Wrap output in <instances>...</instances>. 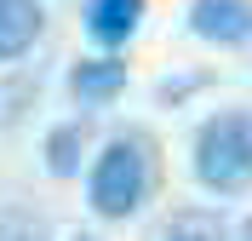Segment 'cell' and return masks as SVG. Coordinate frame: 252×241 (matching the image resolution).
<instances>
[{
	"label": "cell",
	"mask_w": 252,
	"mask_h": 241,
	"mask_svg": "<svg viewBox=\"0 0 252 241\" xmlns=\"http://www.w3.org/2000/svg\"><path fill=\"white\" fill-rule=\"evenodd\" d=\"M195 178L206 190H247L252 184V115L223 109L195 132Z\"/></svg>",
	"instance_id": "6da1fadb"
},
{
	"label": "cell",
	"mask_w": 252,
	"mask_h": 241,
	"mask_svg": "<svg viewBox=\"0 0 252 241\" xmlns=\"http://www.w3.org/2000/svg\"><path fill=\"white\" fill-rule=\"evenodd\" d=\"M149 144L143 138H109L103 155L92 167V212L97 218H126V212L143 207V195H149Z\"/></svg>",
	"instance_id": "7a4b0ae2"
},
{
	"label": "cell",
	"mask_w": 252,
	"mask_h": 241,
	"mask_svg": "<svg viewBox=\"0 0 252 241\" xmlns=\"http://www.w3.org/2000/svg\"><path fill=\"white\" fill-rule=\"evenodd\" d=\"M189 29L201 40H218V46H235L252 34V0H195L189 6Z\"/></svg>",
	"instance_id": "3957f363"
},
{
	"label": "cell",
	"mask_w": 252,
	"mask_h": 241,
	"mask_svg": "<svg viewBox=\"0 0 252 241\" xmlns=\"http://www.w3.org/2000/svg\"><path fill=\"white\" fill-rule=\"evenodd\" d=\"M143 23V0H86V34H92L103 52L126 46Z\"/></svg>",
	"instance_id": "277c9868"
},
{
	"label": "cell",
	"mask_w": 252,
	"mask_h": 241,
	"mask_svg": "<svg viewBox=\"0 0 252 241\" xmlns=\"http://www.w3.org/2000/svg\"><path fill=\"white\" fill-rule=\"evenodd\" d=\"M121 86H126V64L121 58H80V64L69 69V92H75L80 103H109Z\"/></svg>",
	"instance_id": "5b68a950"
},
{
	"label": "cell",
	"mask_w": 252,
	"mask_h": 241,
	"mask_svg": "<svg viewBox=\"0 0 252 241\" xmlns=\"http://www.w3.org/2000/svg\"><path fill=\"white\" fill-rule=\"evenodd\" d=\"M40 34V0H0V58L12 64Z\"/></svg>",
	"instance_id": "8992f818"
},
{
	"label": "cell",
	"mask_w": 252,
	"mask_h": 241,
	"mask_svg": "<svg viewBox=\"0 0 252 241\" xmlns=\"http://www.w3.org/2000/svg\"><path fill=\"white\" fill-rule=\"evenodd\" d=\"M80 144H86V127H52V138H46V172L52 178H69V172H80Z\"/></svg>",
	"instance_id": "52a82bcc"
},
{
	"label": "cell",
	"mask_w": 252,
	"mask_h": 241,
	"mask_svg": "<svg viewBox=\"0 0 252 241\" xmlns=\"http://www.w3.org/2000/svg\"><path fill=\"white\" fill-rule=\"evenodd\" d=\"M166 241H229L223 236V224H218V212H201V207H184L166 224Z\"/></svg>",
	"instance_id": "ba28073f"
},
{
	"label": "cell",
	"mask_w": 252,
	"mask_h": 241,
	"mask_svg": "<svg viewBox=\"0 0 252 241\" xmlns=\"http://www.w3.org/2000/svg\"><path fill=\"white\" fill-rule=\"evenodd\" d=\"M46 230H40V218H29V212H6L0 218V241H40Z\"/></svg>",
	"instance_id": "9c48e42d"
},
{
	"label": "cell",
	"mask_w": 252,
	"mask_h": 241,
	"mask_svg": "<svg viewBox=\"0 0 252 241\" xmlns=\"http://www.w3.org/2000/svg\"><path fill=\"white\" fill-rule=\"evenodd\" d=\"M241 241H252V218H247V224H241Z\"/></svg>",
	"instance_id": "30bf717a"
},
{
	"label": "cell",
	"mask_w": 252,
	"mask_h": 241,
	"mask_svg": "<svg viewBox=\"0 0 252 241\" xmlns=\"http://www.w3.org/2000/svg\"><path fill=\"white\" fill-rule=\"evenodd\" d=\"M75 241H92V236H75Z\"/></svg>",
	"instance_id": "8fae6325"
}]
</instances>
